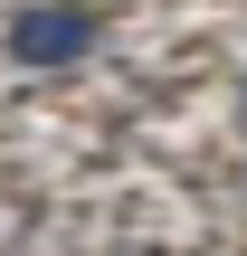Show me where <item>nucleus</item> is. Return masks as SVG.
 Listing matches in <instances>:
<instances>
[{"instance_id": "1", "label": "nucleus", "mask_w": 247, "mask_h": 256, "mask_svg": "<svg viewBox=\"0 0 247 256\" xmlns=\"http://www.w3.org/2000/svg\"><path fill=\"white\" fill-rule=\"evenodd\" d=\"M95 48H105L95 0H10V19H0V57L19 76H76Z\"/></svg>"}, {"instance_id": "2", "label": "nucleus", "mask_w": 247, "mask_h": 256, "mask_svg": "<svg viewBox=\"0 0 247 256\" xmlns=\"http://www.w3.org/2000/svg\"><path fill=\"white\" fill-rule=\"evenodd\" d=\"M238 124H247V76H238Z\"/></svg>"}]
</instances>
